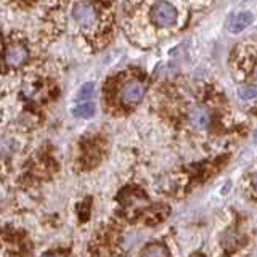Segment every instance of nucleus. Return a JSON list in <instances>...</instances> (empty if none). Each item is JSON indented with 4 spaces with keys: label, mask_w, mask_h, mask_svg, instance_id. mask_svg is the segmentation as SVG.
Here are the masks:
<instances>
[{
    "label": "nucleus",
    "mask_w": 257,
    "mask_h": 257,
    "mask_svg": "<svg viewBox=\"0 0 257 257\" xmlns=\"http://www.w3.org/2000/svg\"><path fill=\"white\" fill-rule=\"evenodd\" d=\"M71 20L85 42L101 48L112 34V0H72Z\"/></svg>",
    "instance_id": "obj_1"
},
{
    "label": "nucleus",
    "mask_w": 257,
    "mask_h": 257,
    "mask_svg": "<svg viewBox=\"0 0 257 257\" xmlns=\"http://www.w3.org/2000/svg\"><path fill=\"white\" fill-rule=\"evenodd\" d=\"M29 58L31 47L28 39L20 32H13L2 47V64L7 69H21L26 68Z\"/></svg>",
    "instance_id": "obj_2"
},
{
    "label": "nucleus",
    "mask_w": 257,
    "mask_h": 257,
    "mask_svg": "<svg viewBox=\"0 0 257 257\" xmlns=\"http://www.w3.org/2000/svg\"><path fill=\"white\" fill-rule=\"evenodd\" d=\"M148 21L155 29H171L177 24L179 12L174 4L167 0H156L148 7Z\"/></svg>",
    "instance_id": "obj_3"
},
{
    "label": "nucleus",
    "mask_w": 257,
    "mask_h": 257,
    "mask_svg": "<svg viewBox=\"0 0 257 257\" xmlns=\"http://www.w3.org/2000/svg\"><path fill=\"white\" fill-rule=\"evenodd\" d=\"M119 100L124 106H135L145 96V84L139 77H131L120 82L117 88Z\"/></svg>",
    "instance_id": "obj_4"
},
{
    "label": "nucleus",
    "mask_w": 257,
    "mask_h": 257,
    "mask_svg": "<svg viewBox=\"0 0 257 257\" xmlns=\"http://www.w3.org/2000/svg\"><path fill=\"white\" fill-rule=\"evenodd\" d=\"M252 21H254V15L251 12H238L230 16L227 26L231 34H239L241 31L251 26Z\"/></svg>",
    "instance_id": "obj_5"
},
{
    "label": "nucleus",
    "mask_w": 257,
    "mask_h": 257,
    "mask_svg": "<svg viewBox=\"0 0 257 257\" xmlns=\"http://www.w3.org/2000/svg\"><path fill=\"white\" fill-rule=\"evenodd\" d=\"M122 203L125 207H132V209H140L143 206H147V196L143 195L142 191H125L122 195Z\"/></svg>",
    "instance_id": "obj_6"
},
{
    "label": "nucleus",
    "mask_w": 257,
    "mask_h": 257,
    "mask_svg": "<svg viewBox=\"0 0 257 257\" xmlns=\"http://www.w3.org/2000/svg\"><path fill=\"white\" fill-rule=\"evenodd\" d=\"M190 122L196 128H206L209 122H211V116H209V112L204 108H193L190 112Z\"/></svg>",
    "instance_id": "obj_7"
},
{
    "label": "nucleus",
    "mask_w": 257,
    "mask_h": 257,
    "mask_svg": "<svg viewBox=\"0 0 257 257\" xmlns=\"http://www.w3.org/2000/svg\"><path fill=\"white\" fill-rule=\"evenodd\" d=\"M140 257H171V252L163 243H150L142 249Z\"/></svg>",
    "instance_id": "obj_8"
},
{
    "label": "nucleus",
    "mask_w": 257,
    "mask_h": 257,
    "mask_svg": "<svg viewBox=\"0 0 257 257\" xmlns=\"http://www.w3.org/2000/svg\"><path fill=\"white\" fill-rule=\"evenodd\" d=\"M72 114H74L76 117H80V119L92 117L95 114V104L92 101L80 103V104H77V106H74V109H72Z\"/></svg>",
    "instance_id": "obj_9"
},
{
    "label": "nucleus",
    "mask_w": 257,
    "mask_h": 257,
    "mask_svg": "<svg viewBox=\"0 0 257 257\" xmlns=\"http://www.w3.org/2000/svg\"><path fill=\"white\" fill-rule=\"evenodd\" d=\"M238 95L239 98L243 100H254L257 98V85H252V84H244L238 88Z\"/></svg>",
    "instance_id": "obj_10"
},
{
    "label": "nucleus",
    "mask_w": 257,
    "mask_h": 257,
    "mask_svg": "<svg viewBox=\"0 0 257 257\" xmlns=\"http://www.w3.org/2000/svg\"><path fill=\"white\" fill-rule=\"evenodd\" d=\"M93 90H95V84H93V82H87V84H84L82 87H80V90H79V98H80V100L90 98V96L93 95Z\"/></svg>",
    "instance_id": "obj_11"
},
{
    "label": "nucleus",
    "mask_w": 257,
    "mask_h": 257,
    "mask_svg": "<svg viewBox=\"0 0 257 257\" xmlns=\"http://www.w3.org/2000/svg\"><path fill=\"white\" fill-rule=\"evenodd\" d=\"M249 72H251L252 80H255V82H257V61H254V63H252V69L249 71Z\"/></svg>",
    "instance_id": "obj_12"
},
{
    "label": "nucleus",
    "mask_w": 257,
    "mask_h": 257,
    "mask_svg": "<svg viewBox=\"0 0 257 257\" xmlns=\"http://www.w3.org/2000/svg\"><path fill=\"white\" fill-rule=\"evenodd\" d=\"M252 185H254V188L257 190V172H255L254 177H252Z\"/></svg>",
    "instance_id": "obj_13"
},
{
    "label": "nucleus",
    "mask_w": 257,
    "mask_h": 257,
    "mask_svg": "<svg viewBox=\"0 0 257 257\" xmlns=\"http://www.w3.org/2000/svg\"><path fill=\"white\" fill-rule=\"evenodd\" d=\"M42 257H63L61 254H47V255H42Z\"/></svg>",
    "instance_id": "obj_14"
},
{
    "label": "nucleus",
    "mask_w": 257,
    "mask_h": 257,
    "mask_svg": "<svg viewBox=\"0 0 257 257\" xmlns=\"http://www.w3.org/2000/svg\"><path fill=\"white\" fill-rule=\"evenodd\" d=\"M254 142H255V143H257V131H255V132H254Z\"/></svg>",
    "instance_id": "obj_15"
}]
</instances>
